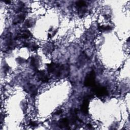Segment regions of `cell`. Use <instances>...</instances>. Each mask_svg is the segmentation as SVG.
<instances>
[{"mask_svg": "<svg viewBox=\"0 0 130 130\" xmlns=\"http://www.w3.org/2000/svg\"><path fill=\"white\" fill-rule=\"evenodd\" d=\"M96 74L95 71L93 70L91 71L87 75L84 79V84L86 87H93L96 85L95 82Z\"/></svg>", "mask_w": 130, "mask_h": 130, "instance_id": "obj_1", "label": "cell"}, {"mask_svg": "<svg viewBox=\"0 0 130 130\" xmlns=\"http://www.w3.org/2000/svg\"><path fill=\"white\" fill-rule=\"evenodd\" d=\"M93 92L98 97H104L108 94V91L106 87L96 84L93 87Z\"/></svg>", "mask_w": 130, "mask_h": 130, "instance_id": "obj_2", "label": "cell"}, {"mask_svg": "<svg viewBox=\"0 0 130 130\" xmlns=\"http://www.w3.org/2000/svg\"><path fill=\"white\" fill-rule=\"evenodd\" d=\"M37 76L40 80H41V81L44 82H46L48 81L49 79L48 76L44 71H38V72L37 73Z\"/></svg>", "mask_w": 130, "mask_h": 130, "instance_id": "obj_3", "label": "cell"}, {"mask_svg": "<svg viewBox=\"0 0 130 130\" xmlns=\"http://www.w3.org/2000/svg\"><path fill=\"white\" fill-rule=\"evenodd\" d=\"M88 104L89 102L88 100L85 99L81 106V110L82 111V113L85 114H87L88 112Z\"/></svg>", "mask_w": 130, "mask_h": 130, "instance_id": "obj_4", "label": "cell"}, {"mask_svg": "<svg viewBox=\"0 0 130 130\" xmlns=\"http://www.w3.org/2000/svg\"><path fill=\"white\" fill-rule=\"evenodd\" d=\"M69 125V122L68 119L67 118H64L60 120V125L61 127L66 128L67 127H68Z\"/></svg>", "mask_w": 130, "mask_h": 130, "instance_id": "obj_5", "label": "cell"}, {"mask_svg": "<svg viewBox=\"0 0 130 130\" xmlns=\"http://www.w3.org/2000/svg\"><path fill=\"white\" fill-rule=\"evenodd\" d=\"M31 35V33L29 31H25L22 32L20 34L18 35L17 37H19L20 38H24V39H27Z\"/></svg>", "mask_w": 130, "mask_h": 130, "instance_id": "obj_6", "label": "cell"}, {"mask_svg": "<svg viewBox=\"0 0 130 130\" xmlns=\"http://www.w3.org/2000/svg\"><path fill=\"white\" fill-rule=\"evenodd\" d=\"M76 5L78 7L81 8H83L85 6H86V3L84 1H77V2L76 3Z\"/></svg>", "mask_w": 130, "mask_h": 130, "instance_id": "obj_7", "label": "cell"}, {"mask_svg": "<svg viewBox=\"0 0 130 130\" xmlns=\"http://www.w3.org/2000/svg\"><path fill=\"white\" fill-rule=\"evenodd\" d=\"M37 61H36V60L34 57L32 58V61H31V64H32V65L34 67H35V68H37V66H38Z\"/></svg>", "mask_w": 130, "mask_h": 130, "instance_id": "obj_8", "label": "cell"}, {"mask_svg": "<svg viewBox=\"0 0 130 130\" xmlns=\"http://www.w3.org/2000/svg\"><path fill=\"white\" fill-rule=\"evenodd\" d=\"M30 125L32 127H36V126H37V124L35 123L34 122H31L30 123Z\"/></svg>", "mask_w": 130, "mask_h": 130, "instance_id": "obj_9", "label": "cell"}, {"mask_svg": "<svg viewBox=\"0 0 130 130\" xmlns=\"http://www.w3.org/2000/svg\"><path fill=\"white\" fill-rule=\"evenodd\" d=\"M62 110H59V111H57V112H56V114H57V115H59V114H60L61 113H62Z\"/></svg>", "mask_w": 130, "mask_h": 130, "instance_id": "obj_10", "label": "cell"}, {"mask_svg": "<svg viewBox=\"0 0 130 130\" xmlns=\"http://www.w3.org/2000/svg\"><path fill=\"white\" fill-rule=\"evenodd\" d=\"M5 2L7 3V4H9V3H11V1H5Z\"/></svg>", "mask_w": 130, "mask_h": 130, "instance_id": "obj_11", "label": "cell"}]
</instances>
